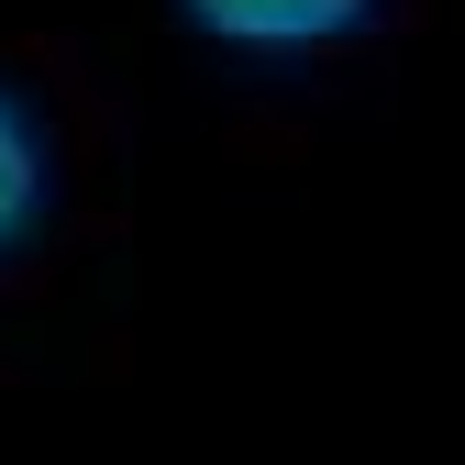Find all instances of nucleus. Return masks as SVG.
I'll return each mask as SVG.
<instances>
[{
  "mask_svg": "<svg viewBox=\"0 0 465 465\" xmlns=\"http://www.w3.org/2000/svg\"><path fill=\"white\" fill-rule=\"evenodd\" d=\"M45 211V155H34V123L0 100V244H23Z\"/></svg>",
  "mask_w": 465,
  "mask_h": 465,
  "instance_id": "f03ea898",
  "label": "nucleus"
},
{
  "mask_svg": "<svg viewBox=\"0 0 465 465\" xmlns=\"http://www.w3.org/2000/svg\"><path fill=\"white\" fill-rule=\"evenodd\" d=\"M189 12L222 34V45H255V55H311L332 34L366 23V0H189Z\"/></svg>",
  "mask_w": 465,
  "mask_h": 465,
  "instance_id": "f257e3e1",
  "label": "nucleus"
}]
</instances>
